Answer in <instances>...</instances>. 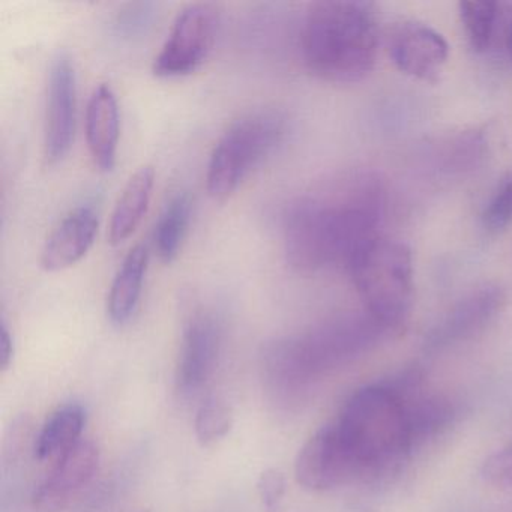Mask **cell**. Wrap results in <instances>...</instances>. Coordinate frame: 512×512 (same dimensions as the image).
Wrapping results in <instances>:
<instances>
[{
  "mask_svg": "<svg viewBox=\"0 0 512 512\" xmlns=\"http://www.w3.org/2000/svg\"><path fill=\"white\" fill-rule=\"evenodd\" d=\"M385 208V191L376 178L356 176L326 196L302 197L283 220L284 254L299 274L329 266H349L374 239Z\"/></svg>",
  "mask_w": 512,
  "mask_h": 512,
  "instance_id": "6da1fadb",
  "label": "cell"
},
{
  "mask_svg": "<svg viewBox=\"0 0 512 512\" xmlns=\"http://www.w3.org/2000/svg\"><path fill=\"white\" fill-rule=\"evenodd\" d=\"M379 28L373 5L325 0L308 10L301 31L305 67L319 79L355 83L376 65Z\"/></svg>",
  "mask_w": 512,
  "mask_h": 512,
  "instance_id": "7a4b0ae2",
  "label": "cell"
},
{
  "mask_svg": "<svg viewBox=\"0 0 512 512\" xmlns=\"http://www.w3.org/2000/svg\"><path fill=\"white\" fill-rule=\"evenodd\" d=\"M362 478L394 472L412 454L403 401L385 383L358 389L335 422Z\"/></svg>",
  "mask_w": 512,
  "mask_h": 512,
  "instance_id": "3957f363",
  "label": "cell"
},
{
  "mask_svg": "<svg viewBox=\"0 0 512 512\" xmlns=\"http://www.w3.org/2000/svg\"><path fill=\"white\" fill-rule=\"evenodd\" d=\"M365 311L386 331H397L412 310L413 262L406 245L382 236L347 266Z\"/></svg>",
  "mask_w": 512,
  "mask_h": 512,
  "instance_id": "277c9868",
  "label": "cell"
},
{
  "mask_svg": "<svg viewBox=\"0 0 512 512\" xmlns=\"http://www.w3.org/2000/svg\"><path fill=\"white\" fill-rule=\"evenodd\" d=\"M286 134V119L265 109L236 119L212 149L206 188L212 199H229L254 169L274 154Z\"/></svg>",
  "mask_w": 512,
  "mask_h": 512,
  "instance_id": "5b68a950",
  "label": "cell"
},
{
  "mask_svg": "<svg viewBox=\"0 0 512 512\" xmlns=\"http://www.w3.org/2000/svg\"><path fill=\"white\" fill-rule=\"evenodd\" d=\"M386 334L389 331L364 311L326 320L304 334L286 337V341L316 382L323 374L350 364L373 349Z\"/></svg>",
  "mask_w": 512,
  "mask_h": 512,
  "instance_id": "8992f818",
  "label": "cell"
},
{
  "mask_svg": "<svg viewBox=\"0 0 512 512\" xmlns=\"http://www.w3.org/2000/svg\"><path fill=\"white\" fill-rule=\"evenodd\" d=\"M218 26L220 13L212 4L199 2L179 11L152 64L155 76L175 79L199 70L214 49Z\"/></svg>",
  "mask_w": 512,
  "mask_h": 512,
  "instance_id": "52a82bcc",
  "label": "cell"
},
{
  "mask_svg": "<svg viewBox=\"0 0 512 512\" xmlns=\"http://www.w3.org/2000/svg\"><path fill=\"white\" fill-rule=\"evenodd\" d=\"M361 476V466L335 424L311 436L295 460L296 482L308 491H331Z\"/></svg>",
  "mask_w": 512,
  "mask_h": 512,
  "instance_id": "ba28073f",
  "label": "cell"
},
{
  "mask_svg": "<svg viewBox=\"0 0 512 512\" xmlns=\"http://www.w3.org/2000/svg\"><path fill=\"white\" fill-rule=\"evenodd\" d=\"M77 79L73 62L67 53H58L50 65L47 83L44 157L58 164L70 152L76 134Z\"/></svg>",
  "mask_w": 512,
  "mask_h": 512,
  "instance_id": "9c48e42d",
  "label": "cell"
},
{
  "mask_svg": "<svg viewBox=\"0 0 512 512\" xmlns=\"http://www.w3.org/2000/svg\"><path fill=\"white\" fill-rule=\"evenodd\" d=\"M100 464V449L94 442L80 440L56 461L49 475L31 496L32 512H61L73 497L91 484Z\"/></svg>",
  "mask_w": 512,
  "mask_h": 512,
  "instance_id": "30bf717a",
  "label": "cell"
},
{
  "mask_svg": "<svg viewBox=\"0 0 512 512\" xmlns=\"http://www.w3.org/2000/svg\"><path fill=\"white\" fill-rule=\"evenodd\" d=\"M388 52L401 73L434 83L448 61L449 47L430 26L407 20L389 29Z\"/></svg>",
  "mask_w": 512,
  "mask_h": 512,
  "instance_id": "8fae6325",
  "label": "cell"
},
{
  "mask_svg": "<svg viewBox=\"0 0 512 512\" xmlns=\"http://www.w3.org/2000/svg\"><path fill=\"white\" fill-rule=\"evenodd\" d=\"M221 349V326L209 311L196 310L185 320L176 383L184 394L199 391L214 373Z\"/></svg>",
  "mask_w": 512,
  "mask_h": 512,
  "instance_id": "7c38bea8",
  "label": "cell"
},
{
  "mask_svg": "<svg viewBox=\"0 0 512 512\" xmlns=\"http://www.w3.org/2000/svg\"><path fill=\"white\" fill-rule=\"evenodd\" d=\"M502 302V292L496 287H482L470 293L431 329L425 340V349L437 352L469 340L491 322Z\"/></svg>",
  "mask_w": 512,
  "mask_h": 512,
  "instance_id": "4fadbf2b",
  "label": "cell"
},
{
  "mask_svg": "<svg viewBox=\"0 0 512 512\" xmlns=\"http://www.w3.org/2000/svg\"><path fill=\"white\" fill-rule=\"evenodd\" d=\"M98 226V214L91 205L71 209L47 236L41 266L46 271L58 272L76 265L94 245Z\"/></svg>",
  "mask_w": 512,
  "mask_h": 512,
  "instance_id": "5bb4252c",
  "label": "cell"
},
{
  "mask_svg": "<svg viewBox=\"0 0 512 512\" xmlns=\"http://www.w3.org/2000/svg\"><path fill=\"white\" fill-rule=\"evenodd\" d=\"M119 116L118 98L112 86L101 83L92 92L86 109V140L92 160L103 172H112L118 158Z\"/></svg>",
  "mask_w": 512,
  "mask_h": 512,
  "instance_id": "9a60e30c",
  "label": "cell"
},
{
  "mask_svg": "<svg viewBox=\"0 0 512 512\" xmlns=\"http://www.w3.org/2000/svg\"><path fill=\"white\" fill-rule=\"evenodd\" d=\"M148 263V247L139 244L128 251L124 262L119 266L107 296V316L115 325H124L136 311L148 272Z\"/></svg>",
  "mask_w": 512,
  "mask_h": 512,
  "instance_id": "2e32d148",
  "label": "cell"
},
{
  "mask_svg": "<svg viewBox=\"0 0 512 512\" xmlns=\"http://www.w3.org/2000/svg\"><path fill=\"white\" fill-rule=\"evenodd\" d=\"M154 185L155 170L152 166H142L130 176L110 218V244L119 245L136 232L148 212Z\"/></svg>",
  "mask_w": 512,
  "mask_h": 512,
  "instance_id": "e0dca14e",
  "label": "cell"
},
{
  "mask_svg": "<svg viewBox=\"0 0 512 512\" xmlns=\"http://www.w3.org/2000/svg\"><path fill=\"white\" fill-rule=\"evenodd\" d=\"M412 451L442 434L454 422L455 407L439 394H425L424 388L403 398Z\"/></svg>",
  "mask_w": 512,
  "mask_h": 512,
  "instance_id": "ac0fdd59",
  "label": "cell"
},
{
  "mask_svg": "<svg viewBox=\"0 0 512 512\" xmlns=\"http://www.w3.org/2000/svg\"><path fill=\"white\" fill-rule=\"evenodd\" d=\"M85 425L86 410L79 403L58 407L35 436L34 457L38 461L61 457L80 442Z\"/></svg>",
  "mask_w": 512,
  "mask_h": 512,
  "instance_id": "d6986e66",
  "label": "cell"
},
{
  "mask_svg": "<svg viewBox=\"0 0 512 512\" xmlns=\"http://www.w3.org/2000/svg\"><path fill=\"white\" fill-rule=\"evenodd\" d=\"M193 200L188 193H178L164 206L155 224L154 248L158 259L172 263L181 253L191 223Z\"/></svg>",
  "mask_w": 512,
  "mask_h": 512,
  "instance_id": "ffe728a7",
  "label": "cell"
},
{
  "mask_svg": "<svg viewBox=\"0 0 512 512\" xmlns=\"http://www.w3.org/2000/svg\"><path fill=\"white\" fill-rule=\"evenodd\" d=\"M233 427V410L221 397H209L200 404L194 421L197 442L212 448L226 439Z\"/></svg>",
  "mask_w": 512,
  "mask_h": 512,
  "instance_id": "44dd1931",
  "label": "cell"
},
{
  "mask_svg": "<svg viewBox=\"0 0 512 512\" xmlns=\"http://www.w3.org/2000/svg\"><path fill=\"white\" fill-rule=\"evenodd\" d=\"M461 22L476 52H485L493 40L497 20L494 2H461Z\"/></svg>",
  "mask_w": 512,
  "mask_h": 512,
  "instance_id": "7402d4cb",
  "label": "cell"
},
{
  "mask_svg": "<svg viewBox=\"0 0 512 512\" xmlns=\"http://www.w3.org/2000/svg\"><path fill=\"white\" fill-rule=\"evenodd\" d=\"M512 223V172H509L494 190L482 214L487 232L497 235Z\"/></svg>",
  "mask_w": 512,
  "mask_h": 512,
  "instance_id": "603a6c76",
  "label": "cell"
},
{
  "mask_svg": "<svg viewBox=\"0 0 512 512\" xmlns=\"http://www.w3.org/2000/svg\"><path fill=\"white\" fill-rule=\"evenodd\" d=\"M157 5L154 2H134L125 5L116 17V28L122 35L134 37L143 34L154 20Z\"/></svg>",
  "mask_w": 512,
  "mask_h": 512,
  "instance_id": "cb8c5ba5",
  "label": "cell"
},
{
  "mask_svg": "<svg viewBox=\"0 0 512 512\" xmlns=\"http://www.w3.org/2000/svg\"><path fill=\"white\" fill-rule=\"evenodd\" d=\"M257 491L265 512H281L286 494V478L283 472L275 467L263 470L257 479Z\"/></svg>",
  "mask_w": 512,
  "mask_h": 512,
  "instance_id": "d4e9b609",
  "label": "cell"
},
{
  "mask_svg": "<svg viewBox=\"0 0 512 512\" xmlns=\"http://www.w3.org/2000/svg\"><path fill=\"white\" fill-rule=\"evenodd\" d=\"M482 476L497 487L512 488V443L484 461Z\"/></svg>",
  "mask_w": 512,
  "mask_h": 512,
  "instance_id": "484cf974",
  "label": "cell"
},
{
  "mask_svg": "<svg viewBox=\"0 0 512 512\" xmlns=\"http://www.w3.org/2000/svg\"><path fill=\"white\" fill-rule=\"evenodd\" d=\"M14 359V340L11 335L7 322L2 320V328H0V370L2 373L8 370L13 364Z\"/></svg>",
  "mask_w": 512,
  "mask_h": 512,
  "instance_id": "4316f807",
  "label": "cell"
},
{
  "mask_svg": "<svg viewBox=\"0 0 512 512\" xmlns=\"http://www.w3.org/2000/svg\"><path fill=\"white\" fill-rule=\"evenodd\" d=\"M508 47H509V52H511V55H512V26H511V31H509Z\"/></svg>",
  "mask_w": 512,
  "mask_h": 512,
  "instance_id": "83f0119b",
  "label": "cell"
}]
</instances>
